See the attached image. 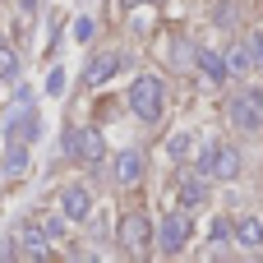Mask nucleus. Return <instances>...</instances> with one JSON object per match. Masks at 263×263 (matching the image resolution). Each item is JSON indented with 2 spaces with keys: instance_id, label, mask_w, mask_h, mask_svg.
Masks as SVG:
<instances>
[{
  "instance_id": "1",
  "label": "nucleus",
  "mask_w": 263,
  "mask_h": 263,
  "mask_svg": "<svg viewBox=\"0 0 263 263\" xmlns=\"http://www.w3.org/2000/svg\"><path fill=\"white\" fill-rule=\"evenodd\" d=\"M162 106H166L162 79H157V74H139V79L129 83V111H134L143 125H157V120H162Z\"/></svg>"
},
{
  "instance_id": "2",
  "label": "nucleus",
  "mask_w": 263,
  "mask_h": 263,
  "mask_svg": "<svg viewBox=\"0 0 263 263\" xmlns=\"http://www.w3.org/2000/svg\"><path fill=\"white\" fill-rule=\"evenodd\" d=\"M227 120H231V129H240V134H259L263 129V88H240V92H231Z\"/></svg>"
},
{
  "instance_id": "3",
  "label": "nucleus",
  "mask_w": 263,
  "mask_h": 263,
  "mask_svg": "<svg viewBox=\"0 0 263 263\" xmlns=\"http://www.w3.org/2000/svg\"><path fill=\"white\" fill-rule=\"evenodd\" d=\"M60 148H65L69 157H79L83 166H97V162L106 157V148H102V129H92V125H79V129H65Z\"/></svg>"
},
{
  "instance_id": "4",
  "label": "nucleus",
  "mask_w": 263,
  "mask_h": 263,
  "mask_svg": "<svg viewBox=\"0 0 263 263\" xmlns=\"http://www.w3.org/2000/svg\"><path fill=\"white\" fill-rule=\"evenodd\" d=\"M199 176H208V180H236V176H240V153H236L231 143H213V148H203V157H199Z\"/></svg>"
},
{
  "instance_id": "5",
  "label": "nucleus",
  "mask_w": 263,
  "mask_h": 263,
  "mask_svg": "<svg viewBox=\"0 0 263 263\" xmlns=\"http://www.w3.org/2000/svg\"><path fill=\"white\" fill-rule=\"evenodd\" d=\"M153 240H157V254H180L185 240H190V217L185 213H166L162 227L153 231Z\"/></svg>"
},
{
  "instance_id": "6",
  "label": "nucleus",
  "mask_w": 263,
  "mask_h": 263,
  "mask_svg": "<svg viewBox=\"0 0 263 263\" xmlns=\"http://www.w3.org/2000/svg\"><path fill=\"white\" fill-rule=\"evenodd\" d=\"M116 236H120V245H125L129 254H143V250L153 245V222H148V213H125Z\"/></svg>"
},
{
  "instance_id": "7",
  "label": "nucleus",
  "mask_w": 263,
  "mask_h": 263,
  "mask_svg": "<svg viewBox=\"0 0 263 263\" xmlns=\"http://www.w3.org/2000/svg\"><path fill=\"white\" fill-rule=\"evenodd\" d=\"M60 213H65L69 222H88V217H92V194H88L83 185L60 190Z\"/></svg>"
},
{
  "instance_id": "8",
  "label": "nucleus",
  "mask_w": 263,
  "mask_h": 263,
  "mask_svg": "<svg viewBox=\"0 0 263 263\" xmlns=\"http://www.w3.org/2000/svg\"><path fill=\"white\" fill-rule=\"evenodd\" d=\"M9 240H14V245H9V254H32V259H46V240H42V231H37V227L18 222Z\"/></svg>"
},
{
  "instance_id": "9",
  "label": "nucleus",
  "mask_w": 263,
  "mask_h": 263,
  "mask_svg": "<svg viewBox=\"0 0 263 263\" xmlns=\"http://www.w3.org/2000/svg\"><path fill=\"white\" fill-rule=\"evenodd\" d=\"M37 129H42L37 111H28V106H23V111L5 125V139H9V143H37Z\"/></svg>"
},
{
  "instance_id": "10",
  "label": "nucleus",
  "mask_w": 263,
  "mask_h": 263,
  "mask_svg": "<svg viewBox=\"0 0 263 263\" xmlns=\"http://www.w3.org/2000/svg\"><path fill=\"white\" fill-rule=\"evenodd\" d=\"M143 166H148V157H143L139 148H125V153L116 157V185H139V180H143Z\"/></svg>"
},
{
  "instance_id": "11",
  "label": "nucleus",
  "mask_w": 263,
  "mask_h": 263,
  "mask_svg": "<svg viewBox=\"0 0 263 263\" xmlns=\"http://www.w3.org/2000/svg\"><path fill=\"white\" fill-rule=\"evenodd\" d=\"M120 65H125V55H120V51L92 55V65H88V74H83V83H88V88H97V83H106V79H111V74H116Z\"/></svg>"
},
{
  "instance_id": "12",
  "label": "nucleus",
  "mask_w": 263,
  "mask_h": 263,
  "mask_svg": "<svg viewBox=\"0 0 263 263\" xmlns=\"http://www.w3.org/2000/svg\"><path fill=\"white\" fill-rule=\"evenodd\" d=\"M208 176H185L180 185H176V199H180V208L185 213H194V208H203V199H208V185H203Z\"/></svg>"
},
{
  "instance_id": "13",
  "label": "nucleus",
  "mask_w": 263,
  "mask_h": 263,
  "mask_svg": "<svg viewBox=\"0 0 263 263\" xmlns=\"http://www.w3.org/2000/svg\"><path fill=\"white\" fill-rule=\"evenodd\" d=\"M199 69H203V74H208L213 83H222V79L231 74V65H227V60H222V55H217L213 46H199Z\"/></svg>"
},
{
  "instance_id": "14",
  "label": "nucleus",
  "mask_w": 263,
  "mask_h": 263,
  "mask_svg": "<svg viewBox=\"0 0 263 263\" xmlns=\"http://www.w3.org/2000/svg\"><path fill=\"white\" fill-rule=\"evenodd\" d=\"M236 240H240L245 250H263V222L259 217H240V222H236Z\"/></svg>"
},
{
  "instance_id": "15",
  "label": "nucleus",
  "mask_w": 263,
  "mask_h": 263,
  "mask_svg": "<svg viewBox=\"0 0 263 263\" xmlns=\"http://www.w3.org/2000/svg\"><path fill=\"white\" fill-rule=\"evenodd\" d=\"M23 162H28V143H9V153H5V176H18Z\"/></svg>"
},
{
  "instance_id": "16",
  "label": "nucleus",
  "mask_w": 263,
  "mask_h": 263,
  "mask_svg": "<svg viewBox=\"0 0 263 263\" xmlns=\"http://www.w3.org/2000/svg\"><path fill=\"white\" fill-rule=\"evenodd\" d=\"M227 65H231V69H236V74H245V69H254V60H250V46H245V42H240V46H236V51H231V60H227Z\"/></svg>"
},
{
  "instance_id": "17",
  "label": "nucleus",
  "mask_w": 263,
  "mask_h": 263,
  "mask_svg": "<svg viewBox=\"0 0 263 263\" xmlns=\"http://www.w3.org/2000/svg\"><path fill=\"white\" fill-rule=\"evenodd\" d=\"M245 46H250V60H254V69H263V32H250V37H245Z\"/></svg>"
},
{
  "instance_id": "18",
  "label": "nucleus",
  "mask_w": 263,
  "mask_h": 263,
  "mask_svg": "<svg viewBox=\"0 0 263 263\" xmlns=\"http://www.w3.org/2000/svg\"><path fill=\"white\" fill-rule=\"evenodd\" d=\"M208 240H213V250H227V240H231V227H227V222H213Z\"/></svg>"
},
{
  "instance_id": "19",
  "label": "nucleus",
  "mask_w": 263,
  "mask_h": 263,
  "mask_svg": "<svg viewBox=\"0 0 263 263\" xmlns=\"http://www.w3.org/2000/svg\"><path fill=\"white\" fill-rule=\"evenodd\" d=\"M14 74H18V60L9 46H0V79H14Z\"/></svg>"
},
{
  "instance_id": "20",
  "label": "nucleus",
  "mask_w": 263,
  "mask_h": 263,
  "mask_svg": "<svg viewBox=\"0 0 263 263\" xmlns=\"http://www.w3.org/2000/svg\"><path fill=\"white\" fill-rule=\"evenodd\" d=\"M65 222H69V217L60 213V217H46L42 227H46V236H51V240H60V236H65Z\"/></svg>"
},
{
  "instance_id": "21",
  "label": "nucleus",
  "mask_w": 263,
  "mask_h": 263,
  "mask_svg": "<svg viewBox=\"0 0 263 263\" xmlns=\"http://www.w3.org/2000/svg\"><path fill=\"white\" fill-rule=\"evenodd\" d=\"M190 143H194L190 134H176V139H171L166 148H171V157H185V153H190Z\"/></svg>"
},
{
  "instance_id": "22",
  "label": "nucleus",
  "mask_w": 263,
  "mask_h": 263,
  "mask_svg": "<svg viewBox=\"0 0 263 263\" xmlns=\"http://www.w3.org/2000/svg\"><path fill=\"white\" fill-rule=\"evenodd\" d=\"M74 37H79V42H88V37H92V23H88V18H79V23H74Z\"/></svg>"
},
{
  "instance_id": "23",
  "label": "nucleus",
  "mask_w": 263,
  "mask_h": 263,
  "mask_svg": "<svg viewBox=\"0 0 263 263\" xmlns=\"http://www.w3.org/2000/svg\"><path fill=\"white\" fill-rule=\"evenodd\" d=\"M46 88H51V92H60V88H65V74H60V69H51V79H46Z\"/></svg>"
},
{
  "instance_id": "24",
  "label": "nucleus",
  "mask_w": 263,
  "mask_h": 263,
  "mask_svg": "<svg viewBox=\"0 0 263 263\" xmlns=\"http://www.w3.org/2000/svg\"><path fill=\"white\" fill-rule=\"evenodd\" d=\"M120 5H125V9H134V5H143V0H120Z\"/></svg>"
}]
</instances>
